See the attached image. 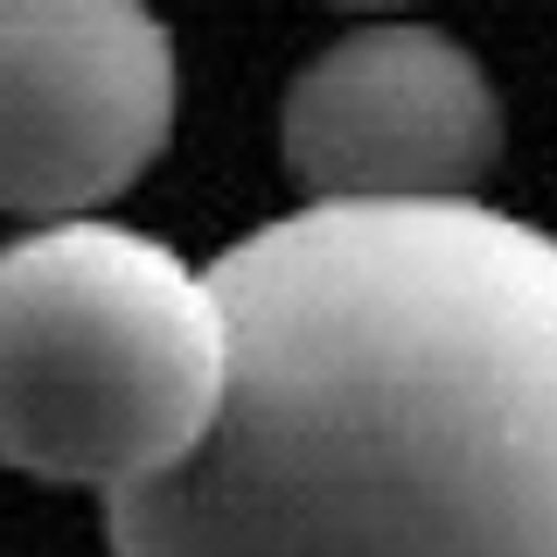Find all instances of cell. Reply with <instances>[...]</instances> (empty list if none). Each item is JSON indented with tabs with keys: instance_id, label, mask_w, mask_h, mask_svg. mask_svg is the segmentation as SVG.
Masks as SVG:
<instances>
[{
	"instance_id": "obj_1",
	"label": "cell",
	"mask_w": 557,
	"mask_h": 557,
	"mask_svg": "<svg viewBox=\"0 0 557 557\" xmlns=\"http://www.w3.org/2000/svg\"><path fill=\"white\" fill-rule=\"evenodd\" d=\"M209 440L112 557H557V237L487 202L300 209L209 272Z\"/></svg>"
},
{
	"instance_id": "obj_2",
	"label": "cell",
	"mask_w": 557,
	"mask_h": 557,
	"mask_svg": "<svg viewBox=\"0 0 557 557\" xmlns=\"http://www.w3.org/2000/svg\"><path fill=\"white\" fill-rule=\"evenodd\" d=\"M231 335L209 272L126 223L0 244V460L63 487L174 474L223 405Z\"/></svg>"
},
{
	"instance_id": "obj_3",
	"label": "cell",
	"mask_w": 557,
	"mask_h": 557,
	"mask_svg": "<svg viewBox=\"0 0 557 557\" xmlns=\"http://www.w3.org/2000/svg\"><path fill=\"white\" fill-rule=\"evenodd\" d=\"M174 133V42L119 0H0V209L77 223Z\"/></svg>"
},
{
	"instance_id": "obj_4",
	"label": "cell",
	"mask_w": 557,
	"mask_h": 557,
	"mask_svg": "<svg viewBox=\"0 0 557 557\" xmlns=\"http://www.w3.org/2000/svg\"><path fill=\"white\" fill-rule=\"evenodd\" d=\"M502 98L453 35L376 22L327 42L286 91V168L313 209L474 202Z\"/></svg>"
}]
</instances>
